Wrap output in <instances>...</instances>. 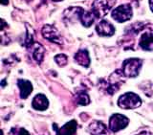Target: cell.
<instances>
[{"mask_svg":"<svg viewBox=\"0 0 153 135\" xmlns=\"http://www.w3.org/2000/svg\"><path fill=\"white\" fill-rule=\"evenodd\" d=\"M143 61L140 59H128L123 62V68L122 72L126 78H136L140 73V70L142 68Z\"/></svg>","mask_w":153,"mask_h":135,"instance_id":"6da1fadb","label":"cell"},{"mask_svg":"<svg viewBox=\"0 0 153 135\" xmlns=\"http://www.w3.org/2000/svg\"><path fill=\"white\" fill-rule=\"evenodd\" d=\"M141 98L133 92L124 93L118 100V105L123 109H135L141 107Z\"/></svg>","mask_w":153,"mask_h":135,"instance_id":"7a4b0ae2","label":"cell"},{"mask_svg":"<svg viewBox=\"0 0 153 135\" xmlns=\"http://www.w3.org/2000/svg\"><path fill=\"white\" fill-rule=\"evenodd\" d=\"M116 3V0H95L92 5V12L96 17H103Z\"/></svg>","mask_w":153,"mask_h":135,"instance_id":"3957f363","label":"cell"},{"mask_svg":"<svg viewBox=\"0 0 153 135\" xmlns=\"http://www.w3.org/2000/svg\"><path fill=\"white\" fill-rule=\"evenodd\" d=\"M132 8L129 5H121L112 11V18L117 22H124L132 17Z\"/></svg>","mask_w":153,"mask_h":135,"instance_id":"277c9868","label":"cell"},{"mask_svg":"<svg viewBox=\"0 0 153 135\" xmlns=\"http://www.w3.org/2000/svg\"><path fill=\"white\" fill-rule=\"evenodd\" d=\"M129 124L127 117L122 114H113L109 119V129L113 132H118L124 129Z\"/></svg>","mask_w":153,"mask_h":135,"instance_id":"5b68a950","label":"cell"},{"mask_svg":"<svg viewBox=\"0 0 153 135\" xmlns=\"http://www.w3.org/2000/svg\"><path fill=\"white\" fill-rule=\"evenodd\" d=\"M42 36L44 37L47 40L51 42L56 43V44H62V40L56 28L53 25L47 24L42 28Z\"/></svg>","mask_w":153,"mask_h":135,"instance_id":"8992f818","label":"cell"},{"mask_svg":"<svg viewBox=\"0 0 153 135\" xmlns=\"http://www.w3.org/2000/svg\"><path fill=\"white\" fill-rule=\"evenodd\" d=\"M76 13L78 14L79 19L84 27L91 26L93 24V22L95 21L96 16L93 13V12L84 11V10H82L81 8L78 7L76 9Z\"/></svg>","mask_w":153,"mask_h":135,"instance_id":"52a82bcc","label":"cell"},{"mask_svg":"<svg viewBox=\"0 0 153 135\" xmlns=\"http://www.w3.org/2000/svg\"><path fill=\"white\" fill-rule=\"evenodd\" d=\"M98 35L102 37H111L115 34V27L106 20H102L96 27Z\"/></svg>","mask_w":153,"mask_h":135,"instance_id":"ba28073f","label":"cell"},{"mask_svg":"<svg viewBox=\"0 0 153 135\" xmlns=\"http://www.w3.org/2000/svg\"><path fill=\"white\" fill-rule=\"evenodd\" d=\"M87 129L91 135H107V128L100 121H93Z\"/></svg>","mask_w":153,"mask_h":135,"instance_id":"9c48e42d","label":"cell"},{"mask_svg":"<svg viewBox=\"0 0 153 135\" xmlns=\"http://www.w3.org/2000/svg\"><path fill=\"white\" fill-rule=\"evenodd\" d=\"M31 50V55L32 57L35 60L38 64L41 63V61L43 60V57H44V53L45 50L43 46L39 43H33L30 46H29Z\"/></svg>","mask_w":153,"mask_h":135,"instance_id":"30bf717a","label":"cell"},{"mask_svg":"<svg viewBox=\"0 0 153 135\" xmlns=\"http://www.w3.org/2000/svg\"><path fill=\"white\" fill-rule=\"evenodd\" d=\"M32 107L33 109H36V110L43 111V110H46L48 108V107H49V101H48V99L46 98L45 95L37 94L33 100Z\"/></svg>","mask_w":153,"mask_h":135,"instance_id":"8fae6325","label":"cell"},{"mask_svg":"<svg viewBox=\"0 0 153 135\" xmlns=\"http://www.w3.org/2000/svg\"><path fill=\"white\" fill-rule=\"evenodd\" d=\"M76 128H78V124L75 120L66 123L63 127L56 129V135H76Z\"/></svg>","mask_w":153,"mask_h":135,"instance_id":"7c38bea8","label":"cell"},{"mask_svg":"<svg viewBox=\"0 0 153 135\" xmlns=\"http://www.w3.org/2000/svg\"><path fill=\"white\" fill-rule=\"evenodd\" d=\"M139 45L143 50L152 51L153 50V31L146 32L142 36Z\"/></svg>","mask_w":153,"mask_h":135,"instance_id":"4fadbf2b","label":"cell"},{"mask_svg":"<svg viewBox=\"0 0 153 135\" xmlns=\"http://www.w3.org/2000/svg\"><path fill=\"white\" fill-rule=\"evenodd\" d=\"M17 85L19 89H20V97L21 99H27L29 97V95L32 93L33 91V85L31 84V81H29L27 80H18Z\"/></svg>","mask_w":153,"mask_h":135,"instance_id":"5bb4252c","label":"cell"},{"mask_svg":"<svg viewBox=\"0 0 153 135\" xmlns=\"http://www.w3.org/2000/svg\"><path fill=\"white\" fill-rule=\"evenodd\" d=\"M75 60L79 64L84 67H88L90 65V57L86 50H79L75 55Z\"/></svg>","mask_w":153,"mask_h":135,"instance_id":"9a60e30c","label":"cell"},{"mask_svg":"<svg viewBox=\"0 0 153 135\" xmlns=\"http://www.w3.org/2000/svg\"><path fill=\"white\" fill-rule=\"evenodd\" d=\"M75 99L76 104L80 105H87L90 103V98L85 91H79V92H76Z\"/></svg>","mask_w":153,"mask_h":135,"instance_id":"2e32d148","label":"cell"},{"mask_svg":"<svg viewBox=\"0 0 153 135\" xmlns=\"http://www.w3.org/2000/svg\"><path fill=\"white\" fill-rule=\"evenodd\" d=\"M55 61L56 62V64L60 66V67H63L67 64V61H68V59H67V56L64 54H59V55H56L55 57Z\"/></svg>","mask_w":153,"mask_h":135,"instance_id":"e0dca14e","label":"cell"},{"mask_svg":"<svg viewBox=\"0 0 153 135\" xmlns=\"http://www.w3.org/2000/svg\"><path fill=\"white\" fill-rule=\"evenodd\" d=\"M18 135H30V133H29L27 131H25V129H20L18 132Z\"/></svg>","mask_w":153,"mask_h":135,"instance_id":"ac0fdd59","label":"cell"},{"mask_svg":"<svg viewBox=\"0 0 153 135\" xmlns=\"http://www.w3.org/2000/svg\"><path fill=\"white\" fill-rule=\"evenodd\" d=\"M137 135H152V133H151L150 131H143L140 132V133H139V134H137Z\"/></svg>","mask_w":153,"mask_h":135,"instance_id":"d6986e66","label":"cell"},{"mask_svg":"<svg viewBox=\"0 0 153 135\" xmlns=\"http://www.w3.org/2000/svg\"><path fill=\"white\" fill-rule=\"evenodd\" d=\"M149 6H150L151 11L153 12V0H149Z\"/></svg>","mask_w":153,"mask_h":135,"instance_id":"ffe728a7","label":"cell"},{"mask_svg":"<svg viewBox=\"0 0 153 135\" xmlns=\"http://www.w3.org/2000/svg\"><path fill=\"white\" fill-rule=\"evenodd\" d=\"M9 3V0H1V4L2 5H7Z\"/></svg>","mask_w":153,"mask_h":135,"instance_id":"44dd1931","label":"cell"},{"mask_svg":"<svg viewBox=\"0 0 153 135\" xmlns=\"http://www.w3.org/2000/svg\"><path fill=\"white\" fill-rule=\"evenodd\" d=\"M54 1H61V0H54Z\"/></svg>","mask_w":153,"mask_h":135,"instance_id":"7402d4cb","label":"cell"}]
</instances>
